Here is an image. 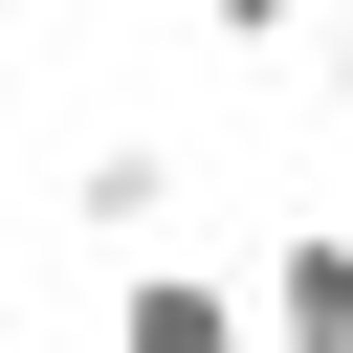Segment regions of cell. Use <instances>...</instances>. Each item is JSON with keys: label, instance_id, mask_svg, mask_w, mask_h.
I'll use <instances>...</instances> for the list:
<instances>
[{"label": "cell", "instance_id": "1", "mask_svg": "<svg viewBox=\"0 0 353 353\" xmlns=\"http://www.w3.org/2000/svg\"><path fill=\"white\" fill-rule=\"evenodd\" d=\"M110 353H265V287H221V265H132V287H110Z\"/></svg>", "mask_w": 353, "mask_h": 353}, {"label": "cell", "instance_id": "2", "mask_svg": "<svg viewBox=\"0 0 353 353\" xmlns=\"http://www.w3.org/2000/svg\"><path fill=\"white\" fill-rule=\"evenodd\" d=\"M265 353H353V221H287L265 243Z\"/></svg>", "mask_w": 353, "mask_h": 353}, {"label": "cell", "instance_id": "3", "mask_svg": "<svg viewBox=\"0 0 353 353\" xmlns=\"http://www.w3.org/2000/svg\"><path fill=\"white\" fill-rule=\"evenodd\" d=\"M154 199H176V154H154V132H88V176H66V221H88L110 265H154Z\"/></svg>", "mask_w": 353, "mask_h": 353}, {"label": "cell", "instance_id": "4", "mask_svg": "<svg viewBox=\"0 0 353 353\" xmlns=\"http://www.w3.org/2000/svg\"><path fill=\"white\" fill-rule=\"evenodd\" d=\"M199 44H331V0H176Z\"/></svg>", "mask_w": 353, "mask_h": 353}, {"label": "cell", "instance_id": "5", "mask_svg": "<svg viewBox=\"0 0 353 353\" xmlns=\"http://www.w3.org/2000/svg\"><path fill=\"white\" fill-rule=\"evenodd\" d=\"M309 66H331V110H353V0H331V44H309Z\"/></svg>", "mask_w": 353, "mask_h": 353}, {"label": "cell", "instance_id": "6", "mask_svg": "<svg viewBox=\"0 0 353 353\" xmlns=\"http://www.w3.org/2000/svg\"><path fill=\"white\" fill-rule=\"evenodd\" d=\"M0 66H22V0H0Z\"/></svg>", "mask_w": 353, "mask_h": 353}]
</instances>
